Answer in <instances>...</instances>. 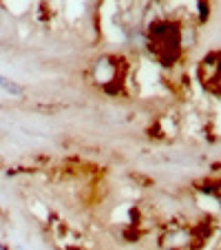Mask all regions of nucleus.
<instances>
[{
    "mask_svg": "<svg viewBox=\"0 0 221 250\" xmlns=\"http://www.w3.org/2000/svg\"><path fill=\"white\" fill-rule=\"evenodd\" d=\"M0 86L11 95H22V86L16 84V82H11V80H7V78H2V76H0Z\"/></svg>",
    "mask_w": 221,
    "mask_h": 250,
    "instance_id": "f257e3e1",
    "label": "nucleus"
},
{
    "mask_svg": "<svg viewBox=\"0 0 221 250\" xmlns=\"http://www.w3.org/2000/svg\"><path fill=\"white\" fill-rule=\"evenodd\" d=\"M199 14H201V20H206L208 9H206V2H203V0H201V5H199Z\"/></svg>",
    "mask_w": 221,
    "mask_h": 250,
    "instance_id": "f03ea898",
    "label": "nucleus"
}]
</instances>
